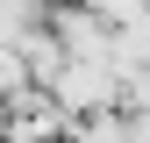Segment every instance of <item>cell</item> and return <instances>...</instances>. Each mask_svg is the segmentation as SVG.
I'll return each instance as SVG.
<instances>
[{
    "label": "cell",
    "instance_id": "cell-2",
    "mask_svg": "<svg viewBox=\"0 0 150 143\" xmlns=\"http://www.w3.org/2000/svg\"><path fill=\"white\" fill-rule=\"evenodd\" d=\"M122 107H150V64H136L122 79Z\"/></svg>",
    "mask_w": 150,
    "mask_h": 143
},
{
    "label": "cell",
    "instance_id": "cell-1",
    "mask_svg": "<svg viewBox=\"0 0 150 143\" xmlns=\"http://www.w3.org/2000/svg\"><path fill=\"white\" fill-rule=\"evenodd\" d=\"M71 115H100V107H122V72L115 57H71V72L50 86Z\"/></svg>",
    "mask_w": 150,
    "mask_h": 143
}]
</instances>
